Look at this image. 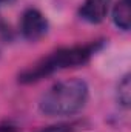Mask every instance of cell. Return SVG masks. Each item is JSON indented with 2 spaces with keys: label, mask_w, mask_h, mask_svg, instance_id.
Segmentation results:
<instances>
[{
  "label": "cell",
  "mask_w": 131,
  "mask_h": 132,
  "mask_svg": "<svg viewBox=\"0 0 131 132\" xmlns=\"http://www.w3.org/2000/svg\"><path fill=\"white\" fill-rule=\"evenodd\" d=\"M100 46L99 42L94 43H86V45H74V46H66L60 48L49 55L40 59L34 65L28 66L25 71L19 74V81L20 83H35L56 71L66 69V68H74V66H82L90 62L93 54L96 52Z\"/></svg>",
  "instance_id": "cell-1"
},
{
  "label": "cell",
  "mask_w": 131,
  "mask_h": 132,
  "mask_svg": "<svg viewBox=\"0 0 131 132\" xmlns=\"http://www.w3.org/2000/svg\"><path fill=\"white\" fill-rule=\"evenodd\" d=\"M90 95L88 85L82 78H68L53 85L39 101V109L48 117H66L79 112Z\"/></svg>",
  "instance_id": "cell-2"
},
{
  "label": "cell",
  "mask_w": 131,
  "mask_h": 132,
  "mask_svg": "<svg viewBox=\"0 0 131 132\" xmlns=\"http://www.w3.org/2000/svg\"><path fill=\"white\" fill-rule=\"evenodd\" d=\"M20 32L30 42L40 40L45 34L48 32V20H46V17L39 9H34V8L26 9L22 14Z\"/></svg>",
  "instance_id": "cell-3"
},
{
  "label": "cell",
  "mask_w": 131,
  "mask_h": 132,
  "mask_svg": "<svg viewBox=\"0 0 131 132\" xmlns=\"http://www.w3.org/2000/svg\"><path fill=\"white\" fill-rule=\"evenodd\" d=\"M111 0H85L79 9V15L93 25H97L105 20L110 11Z\"/></svg>",
  "instance_id": "cell-4"
},
{
  "label": "cell",
  "mask_w": 131,
  "mask_h": 132,
  "mask_svg": "<svg viewBox=\"0 0 131 132\" xmlns=\"http://www.w3.org/2000/svg\"><path fill=\"white\" fill-rule=\"evenodd\" d=\"M113 22L122 29L128 31L131 28V0H119L113 8Z\"/></svg>",
  "instance_id": "cell-5"
},
{
  "label": "cell",
  "mask_w": 131,
  "mask_h": 132,
  "mask_svg": "<svg viewBox=\"0 0 131 132\" xmlns=\"http://www.w3.org/2000/svg\"><path fill=\"white\" fill-rule=\"evenodd\" d=\"M117 100L123 108H128L131 101V83H130V75H125L122 81L119 83L117 88Z\"/></svg>",
  "instance_id": "cell-6"
},
{
  "label": "cell",
  "mask_w": 131,
  "mask_h": 132,
  "mask_svg": "<svg viewBox=\"0 0 131 132\" xmlns=\"http://www.w3.org/2000/svg\"><path fill=\"white\" fill-rule=\"evenodd\" d=\"M77 125L76 123H60V125H53V126H46L42 128L37 132H76Z\"/></svg>",
  "instance_id": "cell-7"
},
{
  "label": "cell",
  "mask_w": 131,
  "mask_h": 132,
  "mask_svg": "<svg viewBox=\"0 0 131 132\" xmlns=\"http://www.w3.org/2000/svg\"><path fill=\"white\" fill-rule=\"evenodd\" d=\"M0 132H19V129L11 125H0Z\"/></svg>",
  "instance_id": "cell-8"
},
{
  "label": "cell",
  "mask_w": 131,
  "mask_h": 132,
  "mask_svg": "<svg viewBox=\"0 0 131 132\" xmlns=\"http://www.w3.org/2000/svg\"><path fill=\"white\" fill-rule=\"evenodd\" d=\"M6 31V25L3 23V20H2V17H0V32H5Z\"/></svg>",
  "instance_id": "cell-9"
},
{
  "label": "cell",
  "mask_w": 131,
  "mask_h": 132,
  "mask_svg": "<svg viewBox=\"0 0 131 132\" xmlns=\"http://www.w3.org/2000/svg\"><path fill=\"white\" fill-rule=\"evenodd\" d=\"M12 2H16V0H0V5H9Z\"/></svg>",
  "instance_id": "cell-10"
}]
</instances>
